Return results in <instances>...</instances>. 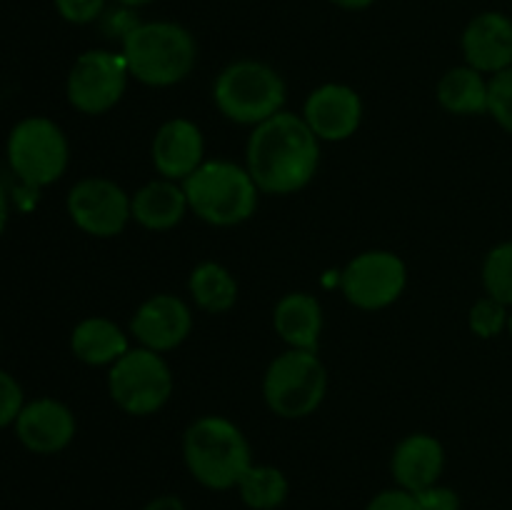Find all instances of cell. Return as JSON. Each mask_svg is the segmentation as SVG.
Listing matches in <instances>:
<instances>
[{"label": "cell", "instance_id": "obj_15", "mask_svg": "<svg viewBox=\"0 0 512 510\" xmlns=\"http://www.w3.org/2000/svg\"><path fill=\"white\" fill-rule=\"evenodd\" d=\"M15 435L20 443L38 455H55L68 448L75 438L73 410L55 398H38L23 405L15 418Z\"/></svg>", "mask_w": 512, "mask_h": 510}, {"label": "cell", "instance_id": "obj_13", "mask_svg": "<svg viewBox=\"0 0 512 510\" xmlns=\"http://www.w3.org/2000/svg\"><path fill=\"white\" fill-rule=\"evenodd\" d=\"M193 333V310L173 293H158L145 298L130 318V335L140 348L155 353H170L180 348Z\"/></svg>", "mask_w": 512, "mask_h": 510}, {"label": "cell", "instance_id": "obj_23", "mask_svg": "<svg viewBox=\"0 0 512 510\" xmlns=\"http://www.w3.org/2000/svg\"><path fill=\"white\" fill-rule=\"evenodd\" d=\"M290 483L275 465L253 463L238 483V495L250 510H275L288 500Z\"/></svg>", "mask_w": 512, "mask_h": 510}, {"label": "cell", "instance_id": "obj_1", "mask_svg": "<svg viewBox=\"0 0 512 510\" xmlns=\"http://www.w3.org/2000/svg\"><path fill=\"white\" fill-rule=\"evenodd\" d=\"M243 165L263 195L300 193L320 168V140L303 115L280 110L255 125L245 145Z\"/></svg>", "mask_w": 512, "mask_h": 510}, {"label": "cell", "instance_id": "obj_30", "mask_svg": "<svg viewBox=\"0 0 512 510\" xmlns=\"http://www.w3.org/2000/svg\"><path fill=\"white\" fill-rule=\"evenodd\" d=\"M365 510H420V508L413 493H408V490L395 485V488L380 490V493L365 505Z\"/></svg>", "mask_w": 512, "mask_h": 510}, {"label": "cell", "instance_id": "obj_18", "mask_svg": "<svg viewBox=\"0 0 512 510\" xmlns=\"http://www.w3.org/2000/svg\"><path fill=\"white\" fill-rule=\"evenodd\" d=\"M130 213H133V223L145 230H153V233L178 228L185 215L190 213L183 183L160 178V175L155 180H148L135 193H130Z\"/></svg>", "mask_w": 512, "mask_h": 510}, {"label": "cell", "instance_id": "obj_26", "mask_svg": "<svg viewBox=\"0 0 512 510\" xmlns=\"http://www.w3.org/2000/svg\"><path fill=\"white\" fill-rule=\"evenodd\" d=\"M488 115H493L495 123L512 135V65L490 75Z\"/></svg>", "mask_w": 512, "mask_h": 510}, {"label": "cell", "instance_id": "obj_17", "mask_svg": "<svg viewBox=\"0 0 512 510\" xmlns=\"http://www.w3.org/2000/svg\"><path fill=\"white\" fill-rule=\"evenodd\" d=\"M445 470V448L435 435L410 433L395 445L390 458V473L398 488L408 493L440 483Z\"/></svg>", "mask_w": 512, "mask_h": 510}, {"label": "cell", "instance_id": "obj_32", "mask_svg": "<svg viewBox=\"0 0 512 510\" xmlns=\"http://www.w3.org/2000/svg\"><path fill=\"white\" fill-rule=\"evenodd\" d=\"M330 3H335L338 8H343V10H365V8H370L375 0H330Z\"/></svg>", "mask_w": 512, "mask_h": 510}, {"label": "cell", "instance_id": "obj_12", "mask_svg": "<svg viewBox=\"0 0 512 510\" xmlns=\"http://www.w3.org/2000/svg\"><path fill=\"white\" fill-rule=\"evenodd\" d=\"M303 120L320 143H343L363 125V98L345 83H323L303 103Z\"/></svg>", "mask_w": 512, "mask_h": 510}, {"label": "cell", "instance_id": "obj_31", "mask_svg": "<svg viewBox=\"0 0 512 510\" xmlns=\"http://www.w3.org/2000/svg\"><path fill=\"white\" fill-rule=\"evenodd\" d=\"M143 510H185V503L178 495H158V498L148 500Z\"/></svg>", "mask_w": 512, "mask_h": 510}, {"label": "cell", "instance_id": "obj_7", "mask_svg": "<svg viewBox=\"0 0 512 510\" xmlns=\"http://www.w3.org/2000/svg\"><path fill=\"white\" fill-rule=\"evenodd\" d=\"M175 375L163 353L130 348L108 368V395L123 413L148 418L163 410L173 398Z\"/></svg>", "mask_w": 512, "mask_h": 510}, {"label": "cell", "instance_id": "obj_29", "mask_svg": "<svg viewBox=\"0 0 512 510\" xmlns=\"http://www.w3.org/2000/svg\"><path fill=\"white\" fill-rule=\"evenodd\" d=\"M413 495L420 510H460V495L448 485L435 483Z\"/></svg>", "mask_w": 512, "mask_h": 510}, {"label": "cell", "instance_id": "obj_35", "mask_svg": "<svg viewBox=\"0 0 512 510\" xmlns=\"http://www.w3.org/2000/svg\"><path fill=\"white\" fill-rule=\"evenodd\" d=\"M508 333H510V338H512V310H510V318H508Z\"/></svg>", "mask_w": 512, "mask_h": 510}, {"label": "cell", "instance_id": "obj_10", "mask_svg": "<svg viewBox=\"0 0 512 510\" xmlns=\"http://www.w3.org/2000/svg\"><path fill=\"white\" fill-rule=\"evenodd\" d=\"M130 83V70L118 50H85L68 73L65 95L83 115H105L123 100Z\"/></svg>", "mask_w": 512, "mask_h": 510}, {"label": "cell", "instance_id": "obj_9", "mask_svg": "<svg viewBox=\"0 0 512 510\" xmlns=\"http://www.w3.org/2000/svg\"><path fill=\"white\" fill-rule=\"evenodd\" d=\"M340 293L358 310H383L408 288V265L393 250H363L338 273Z\"/></svg>", "mask_w": 512, "mask_h": 510}, {"label": "cell", "instance_id": "obj_3", "mask_svg": "<svg viewBox=\"0 0 512 510\" xmlns=\"http://www.w3.org/2000/svg\"><path fill=\"white\" fill-rule=\"evenodd\" d=\"M183 460L203 488L230 490L253 465V448L238 423L225 415H203L185 428Z\"/></svg>", "mask_w": 512, "mask_h": 510}, {"label": "cell", "instance_id": "obj_8", "mask_svg": "<svg viewBox=\"0 0 512 510\" xmlns=\"http://www.w3.org/2000/svg\"><path fill=\"white\" fill-rule=\"evenodd\" d=\"M8 163L18 180L38 190L58 183L70 163V145L55 120L33 115L10 130Z\"/></svg>", "mask_w": 512, "mask_h": 510}, {"label": "cell", "instance_id": "obj_6", "mask_svg": "<svg viewBox=\"0 0 512 510\" xmlns=\"http://www.w3.org/2000/svg\"><path fill=\"white\" fill-rule=\"evenodd\" d=\"M328 370L318 350L288 348L270 360L263 375V400L283 420H303L323 405Z\"/></svg>", "mask_w": 512, "mask_h": 510}, {"label": "cell", "instance_id": "obj_24", "mask_svg": "<svg viewBox=\"0 0 512 510\" xmlns=\"http://www.w3.org/2000/svg\"><path fill=\"white\" fill-rule=\"evenodd\" d=\"M485 295L512 308V240L500 243L483 260Z\"/></svg>", "mask_w": 512, "mask_h": 510}, {"label": "cell", "instance_id": "obj_4", "mask_svg": "<svg viewBox=\"0 0 512 510\" xmlns=\"http://www.w3.org/2000/svg\"><path fill=\"white\" fill-rule=\"evenodd\" d=\"M190 213L215 228H235L255 215L260 190L248 168L235 160H205L183 180Z\"/></svg>", "mask_w": 512, "mask_h": 510}, {"label": "cell", "instance_id": "obj_28", "mask_svg": "<svg viewBox=\"0 0 512 510\" xmlns=\"http://www.w3.org/2000/svg\"><path fill=\"white\" fill-rule=\"evenodd\" d=\"M23 405L25 398L20 383L10 373L0 370V428L15 423V418L20 415Z\"/></svg>", "mask_w": 512, "mask_h": 510}, {"label": "cell", "instance_id": "obj_33", "mask_svg": "<svg viewBox=\"0 0 512 510\" xmlns=\"http://www.w3.org/2000/svg\"><path fill=\"white\" fill-rule=\"evenodd\" d=\"M5 225H8V198H5L3 188H0V233L5 230Z\"/></svg>", "mask_w": 512, "mask_h": 510}, {"label": "cell", "instance_id": "obj_20", "mask_svg": "<svg viewBox=\"0 0 512 510\" xmlns=\"http://www.w3.org/2000/svg\"><path fill=\"white\" fill-rule=\"evenodd\" d=\"M130 345L128 333L120 328L115 320L105 318V315H88L80 320L70 333V350L75 358L93 368H103V365H115L123 358Z\"/></svg>", "mask_w": 512, "mask_h": 510}, {"label": "cell", "instance_id": "obj_11", "mask_svg": "<svg viewBox=\"0 0 512 510\" xmlns=\"http://www.w3.org/2000/svg\"><path fill=\"white\" fill-rule=\"evenodd\" d=\"M68 215L78 230L93 238H115L133 220L130 193L115 180L90 175L78 180L68 193Z\"/></svg>", "mask_w": 512, "mask_h": 510}, {"label": "cell", "instance_id": "obj_19", "mask_svg": "<svg viewBox=\"0 0 512 510\" xmlns=\"http://www.w3.org/2000/svg\"><path fill=\"white\" fill-rule=\"evenodd\" d=\"M323 325V305L308 290H290L273 308V330L288 348L318 350Z\"/></svg>", "mask_w": 512, "mask_h": 510}, {"label": "cell", "instance_id": "obj_2", "mask_svg": "<svg viewBox=\"0 0 512 510\" xmlns=\"http://www.w3.org/2000/svg\"><path fill=\"white\" fill-rule=\"evenodd\" d=\"M130 78L148 88H173L193 75L198 43L185 25L170 20L138 23L120 43Z\"/></svg>", "mask_w": 512, "mask_h": 510}, {"label": "cell", "instance_id": "obj_16", "mask_svg": "<svg viewBox=\"0 0 512 510\" xmlns=\"http://www.w3.org/2000/svg\"><path fill=\"white\" fill-rule=\"evenodd\" d=\"M460 48H463L465 65L480 70L483 75H495L500 70L512 65V20L508 15L495 13H480L465 25L463 38H460Z\"/></svg>", "mask_w": 512, "mask_h": 510}, {"label": "cell", "instance_id": "obj_25", "mask_svg": "<svg viewBox=\"0 0 512 510\" xmlns=\"http://www.w3.org/2000/svg\"><path fill=\"white\" fill-rule=\"evenodd\" d=\"M508 318H510V310L508 305H503L500 300L490 298H480L478 303H473L468 313V325H470V333L478 335V338L490 340L495 335H500L503 330H508Z\"/></svg>", "mask_w": 512, "mask_h": 510}, {"label": "cell", "instance_id": "obj_22", "mask_svg": "<svg viewBox=\"0 0 512 510\" xmlns=\"http://www.w3.org/2000/svg\"><path fill=\"white\" fill-rule=\"evenodd\" d=\"M190 300L208 315H223L238 303V280L218 260H203L188 278Z\"/></svg>", "mask_w": 512, "mask_h": 510}, {"label": "cell", "instance_id": "obj_34", "mask_svg": "<svg viewBox=\"0 0 512 510\" xmlns=\"http://www.w3.org/2000/svg\"><path fill=\"white\" fill-rule=\"evenodd\" d=\"M120 5H123V8H140V5H148V3H153V0H118Z\"/></svg>", "mask_w": 512, "mask_h": 510}, {"label": "cell", "instance_id": "obj_14", "mask_svg": "<svg viewBox=\"0 0 512 510\" xmlns=\"http://www.w3.org/2000/svg\"><path fill=\"white\" fill-rule=\"evenodd\" d=\"M150 160L160 178L183 183L205 163V135L190 118H170L155 130Z\"/></svg>", "mask_w": 512, "mask_h": 510}, {"label": "cell", "instance_id": "obj_21", "mask_svg": "<svg viewBox=\"0 0 512 510\" xmlns=\"http://www.w3.org/2000/svg\"><path fill=\"white\" fill-rule=\"evenodd\" d=\"M490 78L470 65H455L438 80L435 98L450 115H483L488 113Z\"/></svg>", "mask_w": 512, "mask_h": 510}, {"label": "cell", "instance_id": "obj_5", "mask_svg": "<svg viewBox=\"0 0 512 510\" xmlns=\"http://www.w3.org/2000/svg\"><path fill=\"white\" fill-rule=\"evenodd\" d=\"M288 85L273 65L243 58L225 65L213 83V103L225 120L235 125L265 123L285 110Z\"/></svg>", "mask_w": 512, "mask_h": 510}, {"label": "cell", "instance_id": "obj_27", "mask_svg": "<svg viewBox=\"0 0 512 510\" xmlns=\"http://www.w3.org/2000/svg\"><path fill=\"white\" fill-rule=\"evenodd\" d=\"M60 18L73 25H88L103 18L108 0H53Z\"/></svg>", "mask_w": 512, "mask_h": 510}]
</instances>
